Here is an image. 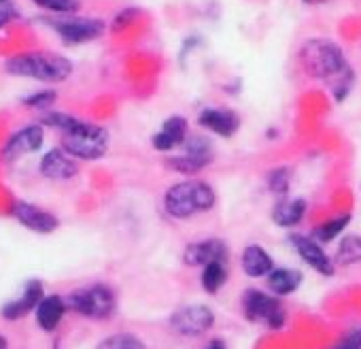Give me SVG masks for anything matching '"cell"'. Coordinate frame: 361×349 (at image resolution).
I'll return each mask as SVG.
<instances>
[{
	"mask_svg": "<svg viewBox=\"0 0 361 349\" xmlns=\"http://www.w3.org/2000/svg\"><path fill=\"white\" fill-rule=\"evenodd\" d=\"M300 62L310 77L327 83L336 102L346 100L355 83V73L338 43L323 37L308 39L300 47Z\"/></svg>",
	"mask_w": 361,
	"mask_h": 349,
	"instance_id": "6da1fadb",
	"label": "cell"
},
{
	"mask_svg": "<svg viewBox=\"0 0 361 349\" xmlns=\"http://www.w3.org/2000/svg\"><path fill=\"white\" fill-rule=\"evenodd\" d=\"M140 16V11L136 9V7H128V9H121L119 13H115V18H113V22H111V28H113V32H119V30H123V28H128L136 18Z\"/></svg>",
	"mask_w": 361,
	"mask_h": 349,
	"instance_id": "f1b7e54d",
	"label": "cell"
},
{
	"mask_svg": "<svg viewBox=\"0 0 361 349\" xmlns=\"http://www.w3.org/2000/svg\"><path fill=\"white\" fill-rule=\"evenodd\" d=\"M304 3H308V5H317V3H323V0H304Z\"/></svg>",
	"mask_w": 361,
	"mask_h": 349,
	"instance_id": "836d02e7",
	"label": "cell"
},
{
	"mask_svg": "<svg viewBox=\"0 0 361 349\" xmlns=\"http://www.w3.org/2000/svg\"><path fill=\"white\" fill-rule=\"evenodd\" d=\"M66 304H68V309H73L75 313H79L83 317L109 319L117 309V296L109 285L94 283V285L75 290L66 298Z\"/></svg>",
	"mask_w": 361,
	"mask_h": 349,
	"instance_id": "5b68a950",
	"label": "cell"
},
{
	"mask_svg": "<svg viewBox=\"0 0 361 349\" xmlns=\"http://www.w3.org/2000/svg\"><path fill=\"white\" fill-rule=\"evenodd\" d=\"M18 18H20V9L16 5H11V3L0 5V30H3L5 26H9Z\"/></svg>",
	"mask_w": 361,
	"mask_h": 349,
	"instance_id": "4dcf8cb0",
	"label": "cell"
},
{
	"mask_svg": "<svg viewBox=\"0 0 361 349\" xmlns=\"http://www.w3.org/2000/svg\"><path fill=\"white\" fill-rule=\"evenodd\" d=\"M217 205V194L211 184L202 179H188L170 186L164 194V209L174 220H190L209 213Z\"/></svg>",
	"mask_w": 361,
	"mask_h": 349,
	"instance_id": "3957f363",
	"label": "cell"
},
{
	"mask_svg": "<svg viewBox=\"0 0 361 349\" xmlns=\"http://www.w3.org/2000/svg\"><path fill=\"white\" fill-rule=\"evenodd\" d=\"M5 73L13 77L37 79L43 83H62L73 75V62L51 52H26L7 58Z\"/></svg>",
	"mask_w": 361,
	"mask_h": 349,
	"instance_id": "7a4b0ae2",
	"label": "cell"
},
{
	"mask_svg": "<svg viewBox=\"0 0 361 349\" xmlns=\"http://www.w3.org/2000/svg\"><path fill=\"white\" fill-rule=\"evenodd\" d=\"M9 3V0H0V5H7Z\"/></svg>",
	"mask_w": 361,
	"mask_h": 349,
	"instance_id": "e575fe53",
	"label": "cell"
},
{
	"mask_svg": "<svg viewBox=\"0 0 361 349\" xmlns=\"http://www.w3.org/2000/svg\"><path fill=\"white\" fill-rule=\"evenodd\" d=\"M266 184L268 190L276 196H287L291 188V168L289 166H276L266 174Z\"/></svg>",
	"mask_w": 361,
	"mask_h": 349,
	"instance_id": "d4e9b609",
	"label": "cell"
},
{
	"mask_svg": "<svg viewBox=\"0 0 361 349\" xmlns=\"http://www.w3.org/2000/svg\"><path fill=\"white\" fill-rule=\"evenodd\" d=\"M331 349H361V326L353 328L344 338H340Z\"/></svg>",
	"mask_w": 361,
	"mask_h": 349,
	"instance_id": "f546056e",
	"label": "cell"
},
{
	"mask_svg": "<svg viewBox=\"0 0 361 349\" xmlns=\"http://www.w3.org/2000/svg\"><path fill=\"white\" fill-rule=\"evenodd\" d=\"M243 313L249 321L262 324L270 330H281L287 321V313L281 298L274 294H266L257 288H249L243 294Z\"/></svg>",
	"mask_w": 361,
	"mask_h": 349,
	"instance_id": "8992f818",
	"label": "cell"
},
{
	"mask_svg": "<svg viewBox=\"0 0 361 349\" xmlns=\"http://www.w3.org/2000/svg\"><path fill=\"white\" fill-rule=\"evenodd\" d=\"M240 264H243L245 275H249V277H253V279L268 277V275L276 268L272 256H270L262 245H255V243H251V245H247V247L243 249V260H240Z\"/></svg>",
	"mask_w": 361,
	"mask_h": 349,
	"instance_id": "e0dca14e",
	"label": "cell"
},
{
	"mask_svg": "<svg viewBox=\"0 0 361 349\" xmlns=\"http://www.w3.org/2000/svg\"><path fill=\"white\" fill-rule=\"evenodd\" d=\"M306 215L304 199H283L272 209V222L281 228H295Z\"/></svg>",
	"mask_w": 361,
	"mask_h": 349,
	"instance_id": "d6986e66",
	"label": "cell"
},
{
	"mask_svg": "<svg viewBox=\"0 0 361 349\" xmlns=\"http://www.w3.org/2000/svg\"><path fill=\"white\" fill-rule=\"evenodd\" d=\"M30 3L56 16H75L81 9V0H30Z\"/></svg>",
	"mask_w": 361,
	"mask_h": 349,
	"instance_id": "4316f807",
	"label": "cell"
},
{
	"mask_svg": "<svg viewBox=\"0 0 361 349\" xmlns=\"http://www.w3.org/2000/svg\"><path fill=\"white\" fill-rule=\"evenodd\" d=\"M228 245L221 239H202L194 241L183 252V262L188 266H207L211 262H226L228 260Z\"/></svg>",
	"mask_w": 361,
	"mask_h": 349,
	"instance_id": "7c38bea8",
	"label": "cell"
},
{
	"mask_svg": "<svg viewBox=\"0 0 361 349\" xmlns=\"http://www.w3.org/2000/svg\"><path fill=\"white\" fill-rule=\"evenodd\" d=\"M228 281V268H226V262H211L202 268V277H200V283H202V290L207 294H217Z\"/></svg>",
	"mask_w": 361,
	"mask_h": 349,
	"instance_id": "7402d4cb",
	"label": "cell"
},
{
	"mask_svg": "<svg viewBox=\"0 0 361 349\" xmlns=\"http://www.w3.org/2000/svg\"><path fill=\"white\" fill-rule=\"evenodd\" d=\"M43 22L68 45H81V43L96 41L106 30V24L98 18L58 16V18H45Z\"/></svg>",
	"mask_w": 361,
	"mask_h": 349,
	"instance_id": "52a82bcc",
	"label": "cell"
},
{
	"mask_svg": "<svg viewBox=\"0 0 361 349\" xmlns=\"http://www.w3.org/2000/svg\"><path fill=\"white\" fill-rule=\"evenodd\" d=\"M39 170H41L43 177H47L51 182H68L79 172V166H77L75 158L68 151L56 147V149H49L41 158Z\"/></svg>",
	"mask_w": 361,
	"mask_h": 349,
	"instance_id": "4fadbf2b",
	"label": "cell"
},
{
	"mask_svg": "<svg viewBox=\"0 0 361 349\" xmlns=\"http://www.w3.org/2000/svg\"><path fill=\"white\" fill-rule=\"evenodd\" d=\"M302 279H304V275L298 268L281 266V268H274L266 277V283H268V288H270V292L274 296H289L302 285Z\"/></svg>",
	"mask_w": 361,
	"mask_h": 349,
	"instance_id": "ffe728a7",
	"label": "cell"
},
{
	"mask_svg": "<svg viewBox=\"0 0 361 349\" xmlns=\"http://www.w3.org/2000/svg\"><path fill=\"white\" fill-rule=\"evenodd\" d=\"M62 149L77 160H100L109 149V132L102 126L77 117L73 126L62 132Z\"/></svg>",
	"mask_w": 361,
	"mask_h": 349,
	"instance_id": "277c9868",
	"label": "cell"
},
{
	"mask_svg": "<svg viewBox=\"0 0 361 349\" xmlns=\"http://www.w3.org/2000/svg\"><path fill=\"white\" fill-rule=\"evenodd\" d=\"M43 138H45V130L39 124H30L20 128L16 134H11L3 147V160L13 162L24 153H35L43 147Z\"/></svg>",
	"mask_w": 361,
	"mask_h": 349,
	"instance_id": "30bf717a",
	"label": "cell"
},
{
	"mask_svg": "<svg viewBox=\"0 0 361 349\" xmlns=\"http://www.w3.org/2000/svg\"><path fill=\"white\" fill-rule=\"evenodd\" d=\"M66 300L58 294H49L41 300V304L37 307L35 315H37V324L45 330V332H54L58 328V324L62 321L64 313H66Z\"/></svg>",
	"mask_w": 361,
	"mask_h": 349,
	"instance_id": "ac0fdd59",
	"label": "cell"
},
{
	"mask_svg": "<svg viewBox=\"0 0 361 349\" xmlns=\"http://www.w3.org/2000/svg\"><path fill=\"white\" fill-rule=\"evenodd\" d=\"M11 213L24 228L39 232V235H51L60 226V222L54 213H49L32 203H26V201H18L13 205Z\"/></svg>",
	"mask_w": 361,
	"mask_h": 349,
	"instance_id": "8fae6325",
	"label": "cell"
},
{
	"mask_svg": "<svg viewBox=\"0 0 361 349\" xmlns=\"http://www.w3.org/2000/svg\"><path fill=\"white\" fill-rule=\"evenodd\" d=\"M188 136H190V132H188V119L180 117V115H172V117H168L161 124L159 132L153 134L151 145H153V149L166 153V151H172V149L183 145L188 141Z\"/></svg>",
	"mask_w": 361,
	"mask_h": 349,
	"instance_id": "2e32d148",
	"label": "cell"
},
{
	"mask_svg": "<svg viewBox=\"0 0 361 349\" xmlns=\"http://www.w3.org/2000/svg\"><path fill=\"white\" fill-rule=\"evenodd\" d=\"M287 241L314 273H319L321 277H334L336 275V262L327 256V252L323 249V245L319 241H314L312 237L300 235V232H291L287 237Z\"/></svg>",
	"mask_w": 361,
	"mask_h": 349,
	"instance_id": "9c48e42d",
	"label": "cell"
},
{
	"mask_svg": "<svg viewBox=\"0 0 361 349\" xmlns=\"http://www.w3.org/2000/svg\"><path fill=\"white\" fill-rule=\"evenodd\" d=\"M198 124L224 138H230L238 132L240 128V117L232 109H221V107H207L198 113Z\"/></svg>",
	"mask_w": 361,
	"mask_h": 349,
	"instance_id": "5bb4252c",
	"label": "cell"
},
{
	"mask_svg": "<svg viewBox=\"0 0 361 349\" xmlns=\"http://www.w3.org/2000/svg\"><path fill=\"white\" fill-rule=\"evenodd\" d=\"M45 298V292H43V283L39 279H30L22 294L16 298V300H9L5 307H3V317L5 319H22L24 315H28L30 311H37V307L41 304V300Z\"/></svg>",
	"mask_w": 361,
	"mask_h": 349,
	"instance_id": "9a60e30c",
	"label": "cell"
},
{
	"mask_svg": "<svg viewBox=\"0 0 361 349\" xmlns=\"http://www.w3.org/2000/svg\"><path fill=\"white\" fill-rule=\"evenodd\" d=\"M215 326V313L207 304H185L170 315V328L188 338L207 334Z\"/></svg>",
	"mask_w": 361,
	"mask_h": 349,
	"instance_id": "ba28073f",
	"label": "cell"
},
{
	"mask_svg": "<svg viewBox=\"0 0 361 349\" xmlns=\"http://www.w3.org/2000/svg\"><path fill=\"white\" fill-rule=\"evenodd\" d=\"M0 349H9V345H7V338L0 334Z\"/></svg>",
	"mask_w": 361,
	"mask_h": 349,
	"instance_id": "d6a6232c",
	"label": "cell"
},
{
	"mask_svg": "<svg viewBox=\"0 0 361 349\" xmlns=\"http://www.w3.org/2000/svg\"><path fill=\"white\" fill-rule=\"evenodd\" d=\"M348 224H350V215H348V213L338 215V218H334V220H329V222L317 226L314 232H312V239L319 241L321 245H323V243H331V241H336L338 237H342V232L348 228Z\"/></svg>",
	"mask_w": 361,
	"mask_h": 349,
	"instance_id": "603a6c76",
	"label": "cell"
},
{
	"mask_svg": "<svg viewBox=\"0 0 361 349\" xmlns=\"http://www.w3.org/2000/svg\"><path fill=\"white\" fill-rule=\"evenodd\" d=\"M211 164V160H204V158H196V155H188L180 151L178 155H172L166 160V166L180 172V174H196L200 170H204L207 166Z\"/></svg>",
	"mask_w": 361,
	"mask_h": 349,
	"instance_id": "cb8c5ba5",
	"label": "cell"
},
{
	"mask_svg": "<svg viewBox=\"0 0 361 349\" xmlns=\"http://www.w3.org/2000/svg\"><path fill=\"white\" fill-rule=\"evenodd\" d=\"M204 349H228V345L221 338H213V341H209V345Z\"/></svg>",
	"mask_w": 361,
	"mask_h": 349,
	"instance_id": "1f68e13d",
	"label": "cell"
},
{
	"mask_svg": "<svg viewBox=\"0 0 361 349\" xmlns=\"http://www.w3.org/2000/svg\"><path fill=\"white\" fill-rule=\"evenodd\" d=\"M56 100H58L56 90H41V92L30 94V96H24V98H22V105H26V107H30V109H37V111L47 113V111L54 107V102H56Z\"/></svg>",
	"mask_w": 361,
	"mask_h": 349,
	"instance_id": "83f0119b",
	"label": "cell"
},
{
	"mask_svg": "<svg viewBox=\"0 0 361 349\" xmlns=\"http://www.w3.org/2000/svg\"><path fill=\"white\" fill-rule=\"evenodd\" d=\"M334 262L340 266H350L361 262V237L359 235H346L338 243V249L334 254Z\"/></svg>",
	"mask_w": 361,
	"mask_h": 349,
	"instance_id": "44dd1931",
	"label": "cell"
},
{
	"mask_svg": "<svg viewBox=\"0 0 361 349\" xmlns=\"http://www.w3.org/2000/svg\"><path fill=\"white\" fill-rule=\"evenodd\" d=\"M96 349H149L147 343L142 338H138L136 334L130 332H119V334H111L104 341L98 343Z\"/></svg>",
	"mask_w": 361,
	"mask_h": 349,
	"instance_id": "484cf974",
	"label": "cell"
}]
</instances>
